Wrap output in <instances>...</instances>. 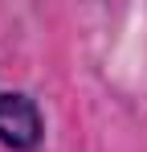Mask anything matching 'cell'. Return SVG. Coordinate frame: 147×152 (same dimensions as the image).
Masks as SVG:
<instances>
[{"instance_id":"6da1fadb","label":"cell","mask_w":147,"mask_h":152,"mask_svg":"<svg viewBox=\"0 0 147 152\" xmlns=\"http://www.w3.org/2000/svg\"><path fill=\"white\" fill-rule=\"evenodd\" d=\"M45 140V124L37 103L21 91H4L0 95V144L12 152H37Z\"/></svg>"}]
</instances>
